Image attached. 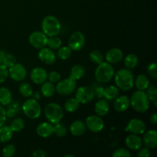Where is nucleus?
<instances>
[{
    "label": "nucleus",
    "instance_id": "864d4df0",
    "mask_svg": "<svg viewBox=\"0 0 157 157\" xmlns=\"http://www.w3.org/2000/svg\"><path fill=\"white\" fill-rule=\"evenodd\" d=\"M75 157V156H74V155H65V156H64V157Z\"/></svg>",
    "mask_w": 157,
    "mask_h": 157
},
{
    "label": "nucleus",
    "instance_id": "a19ab883",
    "mask_svg": "<svg viewBox=\"0 0 157 157\" xmlns=\"http://www.w3.org/2000/svg\"><path fill=\"white\" fill-rule=\"evenodd\" d=\"M147 73L148 75L153 79L157 78V64L156 63H150L147 67Z\"/></svg>",
    "mask_w": 157,
    "mask_h": 157
},
{
    "label": "nucleus",
    "instance_id": "4c0bfd02",
    "mask_svg": "<svg viewBox=\"0 0 157 157\" xmlns=\"http://www.w3.org/2000/svg\"><path fill=\"white\" fill-rule=\"evenodd\" d=\"M16 149L13 144H8L3 147L2 150V155L4 157H12L15 156Z\"/></svg>",
    "mask_w": 157,
    "mask_h": 157
},
{
    "label": "nucleus",
    "instance_id": "423d86ee",
    "mask_svg": "<svg viewBox=\"0 0 157 157\" xmlns=\"http://www.w3.org/2000/svg\"><path fill=\"white\" fill-rule=\"evenodd\" d=\"M22 111L28 118L31 120L38 119L41 114V107L38 101L34 98L26 100L22 104Z\"/></svg>",
    "mask_w": 157,
    "mask_h": 157
},
{
    "label": "nucleus",
    "instance_id": "6ab92c4d",
    "mask_svg": "<svg viewBox=\"0 0 157 157\" xmlns=\"http://www.w3.org/2000/svg\"><path fill=\"white\" fill-rule=\"evenodd\" d=\"M113 101H114V102H113V108L115 109L116 111L120 112V113L128 110L130 106V98L126 96V95H121V96L119 95Z\"/></svg>",
    "mask_w": 157,
    "mask_h": 157
},
{
    "label": "nucleus",
    "instance_id": "72a5a7b5",
    "mask_svg": "<svg viewBox=\"0 0 157 157\" xmlns=\"http://www.w3.org/2000/svg\"><path fill=\"white\" fill-rule=\"evenodd\" d=\"M53 134L58 137H64L67 134V128L64 124L61 122L57 123L53 126Z\"/></svg>",
    "mask_w": 157,
    "mask_h": 157
},
{
    "label": "nucleus",
    "instance_id": "2f4dec72",
    "mask_svg": "<svg viewBox=\"0 0 157 157\" xmlns=\"http://www.w3.org/2000/svg\"><path fill=\"white\" fill-rule=\"evenodd\" d=\"M18 91L20 94L22 95L25 98H30L33 94V89L30 84L27 82H22L20 84L18 87Z\"/></svg>",
    "mask_w": 157,
    "mask_h": 157
},
{
    "label": "nucleus",
    "instance_id": "3c124183",
    "mask_svg": "<svg viewBox=\"0 0 157 157\" xmlns=\"http://www.w3.org/2000/svg\"><path fill=\"white\" fill-rule=\"evenodd\" d=\"M6 52L3 50H0V64H2L3 60H4L5 56L6 55Z\"/></svg>",
    "mask_w": 157,
    "mask_h": 157
},
{
    "label": "nucleus",
    "instance_id": "c85d7f7f",
    "mask_svg": "<svg viewBox=\"0 0 157 157\" xmlns=\"http://www.w3.org/2000/svg\"><path fill=\"white\" fill-rule=\"evenodd\" d=\"M139 63V58L135 54H129L124 58V64L126 68L133 69L137 66Z\"/></svg>",
    "mask_w": 157,
    "mask_h": 157
},
{
    "label": "nucleus",
    "instance_id": "49530a36",
    "mask_svg": "<svg viewBox=\"0 0 157 157\" xmlns=\"http://www.w3.org/2000/svg\"><path fill=\"white\" fill-rule=\"evenodd\" d=\"M47 156V153L44 150L38 149V150H34L33 153H32V157H44Z\"/></svg>",
    "mask_w": 157,
    "mask_h": 157
},
{
    "label": "nucleus",
    "instance_id": "37998d69",
    "mask_svg": "<svg viewBox=\"0 0 157 157\" xmlns=\"http://www.w3.org/2000/svg\"><path fill=\"white\" fill-rule=\"evenodd\" d=\"M61 75L58 71H52L50 73L48 74V79L50 82L53 83V84L58 83L61 80Z\"/></svg>",
    "mask_w": 157,
    "mask_h": 157
},
{
    "label": "nucleus",
    "instance_id": "a878e982",
    "mask_svg": "<svg viewBox=\"0 0 157 157\" xmlns=\"http://www.w3.org/2000/svg\"><path fill=\"white\" fill-rule=\"evenodd\" d=\"M12 101V94L11 90L6 87H0V104L8 106Z\"/></svg>",
    "mask_w": 157,
    "mask_h": 157
},
{
    "label": "nucleus",
    "instance_id": "cd10ccee",
    "mask_svg": "<svg viewBox=\"0 0 157 157\" xmlns=\"http://www.w3.org/2000/svg\"><path fill=\"white\" fill-rule=\"evenodd\" d=\"M55 92V87L53 83L50 81H44L41 84V93L44 98H51Z\"/></svg>",
    "mask_w": 157,
    "mask_h": 157
},
{
    "label": "nucleus",
    "instance_id": "7ed1b4c3",
    "mask_svg": "<svg viewBox=\"0 0 157 157\" xmlns=\"http://www.w3.org/2000/svg\"><path fill=\"white\" fill-rule=\"evenodd\" d=\"M114 73L113 65L107 61H103L98 64V67L95 69L94 77L98 82L105 84L110 82L113 79Z\"/></svg>",
    "mask_w": 157,
    "mask_h": 157
},
{
    "label": "nucleus",
    "instance_id": "79ce46f5",
    "mask_svg": "<svg viewBox=\"0 0 157 157\" xmlns=\"http://www.w3.org/2000/svg\"><path fill=\"white\" fill-rule=\"evenodd\" d=\"M9 78V69L3 64H0V84H2Z\"/></svg>",
    "mask_w": 157,
    "mask_h": 157
},
{
    "label": "nucleus",
    "instance_id": "7c9ffc66",
    "mask_svg": "<svg viewBox=\"0 0 157 157\" xmlns=\"http://www.w3.org/2000/svg\"><path fill=\"white\" fill-rule=\"evenodd\" d=\"M72 50L70 48L68 45L67 46H62L61 45L59 48L58 49L57 52L56 57L59 58L61 61H65V60L68 59L71 56Z\"/></svg>",
    "mask_w": 157,
    "mask_h": 157
},
{
    "label": "nucleus",
    "instance_id": "f704fd0d",
    "mask_svg": "<svg viewBox=\"0 0 157 157\" xmlns=\"http://www.w3.org/2000/svg\"><path fill=\"white\" fill-rule=\"evenodd\" d=\"M25 124L24 121L21 118H15V119H14L11 122V124L9 127L12 129L13 133L14 132L18 133V132L21 131L25 128Z\"/></svg>",
    "mask_w": 157,
    "mask_h": 157
},
{
    "label": "nucleus",
    "instance_id": "20e7f679",
    "mask_svg": "<svg viewBox=\"0 0 157 157\" xmlns=\"http://www.w3.org/2000/svg\"><path fill=\"white\" fill-rule=\"evenodd\" d=\"M42 32L48 37L58 35L61 29V25L59 19L54 15H47L41 21Z\"/></svg>",
    "mask_w": 157,
    "mask_h": 157
},
{
    "label": "nucleus",
    "instance_id": "f257e3e1",
    "mask_svg": "<svg viewBox=\"0 0 157 157\" xmlns=\"http://www.w3.org/2000/svg\"><path fill=\"white\" fill-rule=\"evenodd\" d=\"M116 86L121 90L127 91L134 86V77L130 69L122 68L117 71L113 75Z\"/></svg>",
    "mask_w": 157,
    "mask_h": 157
},
{
    "label": "nucleus",
    "instance_id": "1a4fd4ad",
    "mask_svg": "<svg viewBox=\"0 0 157 157\" xmlns=\"http://www.w3.org/2000/svg\"><path fill=\"white\" fill-rule=\"evenodd\" d=\"M86 128L92 133H100L104 127V122L102 117L98 115H90L85 121Z\"/></svg>",
    "mask_w": 157,
    "mask_h": 157
},
{
    "label": "nucleus",
    "instance_id": "ddd939ff",
    "mask_svg": "<svg viewBox=\"0 0 157 157\" xmlns=\"http://www.w3.org/2000/svg\"><path fill=\"white\" fill-rule=\"evenodd\" d=\"M125 131L136 135L144 134L146 131V124L139 118H133L127 124Z\"/></svg>",
    "mask_w": 157,
    "mask_h": 157
},
{
    "label": "nucleus",
    "instance_id": "58836bf2",
    "mask_svg": "<svg viewBox=\"0 0 157 157\" xmlns=\"http://www.w3.org/2000/svg\"><path fill=\"white\" fill-rule=\"evenodd\" d=\"M15 63H16V58H15V57L13 55H12V54H6L4 58V60H3V65L6 66L9 69V67H12Z\"/></svg>",
    "mask_w": 157,
    "mask_h": 157
},
{
    "label": "nucleus",
    "instance_id": "09e8293b",
    "mask_svg": "<svg viewBox=\"0 0 157 157\" xmlns=\"http://www.w3.org/2000/svg\"><path fill=\"white\" fill-rule=\"evenodd\" d=\"M6 110V116H7V117H14L15 116V113H16V111H15L13 108H12V107H9V108Z\"/></svg>",
    "mask_w": 157,
    "mask_h": 157
},
{
    "label": "nucleus",
    "instance_id": "8fccbe9b",
    "mask_svg": "<svg viewBox=\"0 0 157 157\" xmlns=\"http://www.w3.org/2000/svg\"><path fill=\"white\" fill-rule=\"evenodd\" d=\"M150 122L153 124H154V125H156L157 124V115L156 113H153L151 115V117H150Z\"/></svg>",
    "mask_w": 157,
    "mask_h": 157
},
{
    "label": "nucleus",
    "instance_id": "393cba45",
    "mask_svg": "<svg viewBox=\"0 0 157 157\" xmlns=\"http://www.w3.org/2000/svg\"><path fill=\"white\" fill-rule=\"evenodd\" d=\"M134 84L137 90L145 91L150 86V79L146 75H140L134 79Z\"/></svg>",
    "mask_w": 157,
    "mask_h": 157
},
{
    "label": "nucleus",
    "instance_id": "f3484780",
    "mask_svg": "<svg viewBox=\"0 0 157 157\" xmlns=\"http://www.w3.org/2000/svg\"><path fill=\"white\" fill-rule=\"evenodd\" d=\"M125 144L129 150L137 151L138 150H140L142 147L143 141L142 139L139 136V135L130 133V135H128L126 137Z\"/></svg>",
    "mask_w": 157,
    "mask_h": 157
},
{
    "label": "nucleus",
    "instance_id": "e433bc0d",
    "mask_svg": "<svg viewBox=\"0 0 157 157\" xmlns=\"http://www.w3.org/2000/svg\"><path fill=\"white\" fill-rule=\"evenodd\" d=\"M145 93L147 94V98L150 100V101L153 102L155 106H156L157 103V90L156 87L154 86H149L145 90Z\"/></svg>",
    "mask_w": 157,
    "mask_h": 157
},
{
    "label": "nucleus",
    "instance_id": "b1692460",
    "mask_svg": "<svg viewBox=\"0 0 157 157\" xmlns=\"http://www.w3.org/2000/svg\"><path fill=\"white\" fill-rule=\"evenodd\" d=\"M120 95V89L117 86L110 85L104 90L103 97L106 101H113Z\"/></svg>",
    "mask_w": 157,
    "mask_h": 157
},
{
    "label": "nucleus",
    "instance_id": "39448f33",
    "mask_svg": "<svg viewBox=\"0 0 157 157\" xmlns=\"http://www.w3.org/2000/svg\"><path fill=\"white\" fill-rule=\"evenodd\" d=\"M44 116L48 122L55 124L61 122L64 117V109L57 103H50L44 107Z\"/></svg>",
    "mask_w": 157,
    "mask_h": 157
},
{
    "label": "nucleus",
    "instance_id": "a18cd8bd",
    "mask_svg": "<svg viewBox=\"0 0 157 157\" xmlns=\"http://www.w3.org/2000/svg\"><path fill=\"white\" fill-rule=\"evenodd\" d=\"M137 153V156L139 157H148L151 155V153H150V149L148 148V147H145L144 148L141 147Z\"/></svg>",
    "mask_w": 157,
    "mask_h": 157
},
{
    "label": "nucleus",
    "instance_id": "9b49d317",
    "mask_svg": "<svg viewBox=\"0 0 157 157\" xmlns=\"http://www.w3.org/2000/svg\"><path fill=\"white\" fill-rule=\"evenodd\" d=\"M9 76L13 81L21 82L25 79L27 76V71L24 65L16 62L9 68Z\"/></svg>",
    "mask_w": 157,
    "mask_h": 157
},
{
    "label": "nucleus",
    "instance_id": "bb28decb",
    "mask_svg": "<svg viewBox=\"0 0 157 157\" xmlns=\"http://www.w3.org/2000/svg\"><path fill=\"white\" fill-rule=\"evenodd\" d=\"M13 136V131L9 126L2 125L0 127V142L5 144L11 140Z\"/></svg>",
    "mask_w": 157,
    "mask_h": 157
},
{
    "label": "nucleus",
    "instance_id": "a211bd4d",
    "mask_svg": "<svg viewBox=\"0 0 157 157\" xmlns=\"http://www.w3.org/2000/svg\"><path fill=\"white\" fill-rule=\"evenodd\" d=\"M143 144L150 149H155L157 147V132L156 130H150L144 132Z\"/></svg>",
    "mask_w": 157,
    "mask_h": 157
},
{
    "label": "nucleus",
    "instance_id": "9d476101",
    "mask_svg": "<svg viewBox=\"0 0 157 157\" xmlns=\"http://www.w3.org/2000/svg\"><path fill=\"white\" fill-rule=\"evenodd\" d=\"M48 37L42 31H35L29 35V41L31 45L37 49H41L47 46Z\"/></svg>",
    "mask_w": 157,
    "mask_h": 157
},
{
    "label": "nucleus",
    "instance_id": "412c9836",
    "mask_svg": "<svg viewBox=\"0 0 157 157\" xmlns=\"http://www.w3.org/2000/svg\"><path fill=\"white\" fill-rule=\"evenodd\" d=\"M85 124L81 120H76L73 121L70 126V131L75 136H82L86 131Z\"/></svg>",
    "mask_w": 157,
    "mask_h": 157
},
{
    "label": "nucleus",
    "instance_id": "473e14b6",
    "mask_svg": "<svg viewBox=\"0 0 157 157\" xmlns=\"http://www.w3.org/2000/svg\"><path fill=\"white\" fill-rule=\"evenodd\" d=\"M61 45H62V41L59 37H58V35L48 38L47 46L49 48L52 49V50H56V49L59 48Z\"/></svg>",
    "mask_w": 157,
    "mask_h": 157
},
{
    "label": "nucleus",
    "instance_id": "dca6fc26",
    "mask_svg": "<svg viewBox=\"0 0 157 157\" xmlns=\"http://www.w3.org/2000/svg\"><path fill=\"white\" fill-rule=\"evenodd\" d=\"M123 59H124V53L122 50L117 48L110 49L105 55L106 61L111 64H118Z\"/></svg>",
    "mask_w": 157,
    "mask_h": 157
},
{
    "label": "nucleus",
    "instance_id": "4468645a",
    "mask_svg": "<svg viewBox=\"0 0 157 157\" xmlns=\"http://www.w3.org/2000/svg\"><path fill=\"white\" fill-rule=\"evenodd\" d=\"M38 57L40 61L46 65H52L56 61V55L53 50L49 48H42L39 49Z\"/></svg>",
    "mask_w": 157,
    "mask_h": 157
},
{
    "label": "nucleus",
    "instance_id": "de8ad7c7",
    "mask_svg": "<svg viewBox=\"0 0 157 157\" xmlns=\"http://www.w3.org/2000/svg\"><path fill=\"white\" fill-rule=\"evenodd\" d=\"M93 89H94V90L95 97L97 96V98H103L104 87L100 86V87H96V88H93Z\"/></svg>",
    "mask_w": 157,
    "mask_h": 157
},
{
    "label": "nucleus",
    "instance_id": "f8f14e48",
    "mask_svg": "<svg viewBox=\"0 0 157 157\" xmlns=\"http://www.w3.org/2000/svg\"><path fill=\"white\" fill-rule=\"evenodd\" d=\"M85 44V36L81 32L77 31L72 33L68 39V46L72 51L78 52L84 48Z\"/></svg>",
    "mask_w": 157,
    "mask_h": 157
},
{
    "label": "nucleus",
    "instance_id": "ea45409f",
    "mask_svg": "<svg viewBox=\"0 0 157 157\" xmlns=\"http://www.w3.org/2000/svg\"><path fill=\"white\" fill-rule=\"evenodd\" d=\"M112 156L113 157H130L131 153L126 148H118L113 152Z\"/></svg>",
    "mask_w": 157,
    "mask_h": 157
},
{
    "label": "nucleus",
    "instance_id": "f03ea898",
    "mask_svg": "<svg viewBox=\"0 0 157 157\" xmlns=\"http://www.w3.org/2000/svg\"><path fill=\"white\" fill-rule=\"evenodd\" d=\"M130 106L138 113H145L150 108V101L145 91L136 90L130 98Z\"/></svg>",
    "mask_w": 157,
    "mask_h": 157
},
{
    "label": "nucleus",
    "instance_id": "c03bdc74",
    "mask_svg": "<svg viewBox=\"0 0 157 157\" xmlns=\"http://www.w3.org/2000/svg\"><path fill=\"white\" fill-rule=\"evenodd\" d=\"M7 116H6V110L4 108V106L0 104V127L4 125L6 123Z\"/></svg>",
    "mask_w": 157,
    "mask_h": 157
},
{
    "label": "nucleus",
    "instance_id": "aec40b11",
    "mask_svg": "<svg viewBox=\"0 0 157 157\" xmlns=\"http://www.w3.org/2000/svg\"><path fill=\"white\" fill-rule=\"evenodd\" d=\"M36 133L40 137L48 138L53 135V124L50 122H42L38 125Z\"/></svg>",
    "mask_w": 157,
    "mask_h": 157
},
{
    "label": "nucleus",
    "instance_id": "c9c22d12",
    "mask_svg": "<svg viewBox=\"0 0 157 157\" xmlns=\"http://www.w3.org/2000/svg\"><path fill=\"white\" fill-rule=\"evenodd\" d=\"M89 58L94 64H99L104 61V57L99 50H93L89 54Z\"/></svg>",
    "mask_w": 157,
    "mask_h": 157
},
{
    "label": "nucleus",
    "instance_id": "603ef678",
    "mask_svg": "<svg viewBox=\"0 0 157 157\" xmlns=\"http://www.w3.org/2000/svg\"><path fill=\"white\" fill-rule=\"evenodd\" d=\"M32 96H33L34 99H35V100H37V101H38V100L40 98L39 92H35V93L33 92V94H32Z\"/></svg>",
    "mask_w": 157,
    "mask_h": 157
},
{
    "label": "nucleus",
    "instance_id": "2eb2a0df",
    "mask_svg": "<svg viewBox=\"0 0 157 157\" xmlns=\"http://www.w3.org/2000/svg\"><path fill=\"white\" fill-rule=\"evenodd\" d=\"M30 78L32 82L36 84H41L47 81L48 73L44 68L41 67H36L32 70L30 73Z\"/></svg>",
    "mask_w": 157,
    "mask_h": 157
},
{
    "label": "nucleus",
    "instance_id": "6e6552de",
    "mask_svg": "<svg viewBox=\"0 0 157 157\" xmlns=\"http://www.w3.org/2000/svg\"><path fill=\"white\" fill-rule=\"evenodd\" d=\"M94 98L95 94L94 89L87 86L78 87L75 94V98L81 104H87L91 102Z\"/></svg>",
    "mask_w": 157,
    "mask_h": 157
},
{
    "label": "nucleus",
    "instance_id": "c756f323",
    "mask_svg": "<svg viewBox=\"0 0 157 157\" xmlns=\"http://www.w3.org/2000/svg\"><path fill=\"white\" fill-rule=\"evenodd\" d=\"M80 105V103L78 102V100L75 98H68L65 101L64 105V110L68 113H74L78 109Z\"/></svg>",
    "mask_w": 157,
    "mask_h": 157
},
{
    "label": "nucleus",
    "instance_id": "5701e85b",
    "mask_svg": "<svg viewBox=\"0 0 157 157\" xmlns=\"http://www.w3.org/2000/svg\"><path fill=\"white\" fill-rule=\"evenodd\" d=\"M84 75H85V67L82 64H75L71 67L70 72V77L69 78L76 81L81 79L84 76Z\"/></svg>",
    "mask_w": 157,
    "mask_h": 157
},
{
    "label": "nucleus",
    "instance_id": "4be33fe9",
    "mask_svg": "<svg viewBox=\"0 0 157 157\" xmlns=\"http://www.w3.org/2000/svg\"><path fill=\"white\" fill-rule=\"evenodd\" d=\"M94 111L97 115L100 117H104L110 111V107L107 101L101 99L95 104Z\"/></svg>",
    "mask_w": 157,
    "mask_h": 157
},
{
    "label": "nucleus",
    "instance_id": "0eeeda50",
    "mask_svg": "<svg viewBox=\"0 0 157 157\" xmlns=\"http://www.w3.org/2000/svg\"><path fill=\"white\" fill-rule=\"evenodd\" d=\"M76 81L68 78L61 81L60 80L57 83V85L55 86V91L61 96H67L74 93L76 90Z\"/></svg>",
    "mask_w": 157,
    "mask_h": 157
}]
</instances>
